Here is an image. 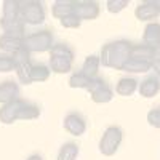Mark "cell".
Returning <instances> with one entry per match:
<instances>
[{"label":"cell","instance_id":"obj_1","mask_svg":"<svg viewBox=\"0 0 160 160\" xmlns=\"http://www.w3.org/2000/svg\"><path fill=\"white\" fill-rule=\"evenodd\" d=\"M130 51H131V43L128 40H115V42H111L102 47L99 61L106 68H114L122 71L123 64L130 58Z\"/></svg>","mask_w":160,"mask_h":160},{"label":"cell","instance_id":"obj_2","mask_svg":"<svg viewBox=\"0 0 160 160\" xmlns=\"http://www.w3.org/2000/svg\"><path fill=\"white\" fill-rule=\"evenodd\" d=\"M123 139V133L118 127H109L108 130L104 131V135L99 141V151L102 155L106 157H111L117 152L118 146L122 144Z\"/></svg>","mask_w":160,"mask_h":160},{"label":"cell","instance_id":"obj_3","mask_svg":"<svg viewBox=\"0 0 160 160\" xmlns=\"http://www.w3.org/2000/svg\"><path fill=\"white\" fill-rule=\"evenodd\" d=\"M19 18L22 22H29V24H40L45 21V11L43 7L40 5L38 2L32 0V2H22L21 3V13Z\"/></svg>","mask_w":160,"mask_h":160},{"label":"cell","instance_id":"obj_4","mask_svg":"<svg viewBox=\"0 0 160 160\" xmlns=\"http://www.w3.org/2000/svg\"><path fill=\"white\" fill-rule=\"evenodd\" d=\"M24 48L29 51H47L53 48V35L50 31L35 32L29 37H24Z\"/></svg>","mask_w":160,"mask_h":160},{"label":"cell","instance_id":"obj_5","mask_svg":"<svg viewBox=\"0 0 160 160\" xmlns=\"http://www.w3.org/2000/svg\"><path fill=\"white\" fill-rule=\"evenodd\" d=\"M87 90L91 93V99L95 102H109L114 96L112 90L108 87V83H106L101 77L91 78V82H90Z\"/></svg>","mask_w":160,"mask_h":160},{"label":"cell","instance_id":"obj_6","mask_svg":"<svg viewBox=\"0 0 160 160\" xmlns=\"http://www.w3.org/2000/svg\"><path fill=\"white\" fill-rule=\"evenodd\" d=\"M64 128L72 136H80L87 130V122L80 114H68L64 117Z\"/></svg>","mask_w":160,"mask_h":160},{"label":"cell","instance_id":"obj_7","mask_svg":"<svg viewBox=\"0 0 160 160\" xmlns=\"http://www.w3.org/2000/svg\"><path fill=\"white\" fill-rule=\"evenodd\" d=\"M26 101L22 99H15L11 102H7L3 104V108L0 109V122L3 123H13L18 120V114L21 111V108L24 106Z\"/></svg>","mask_w":160,"mask_h":160},{"label":"cell","instance_id":"obj_8","mask_svg":"<svg viewBox=\"0 0 160 160\" xmlns=\"http://www.w3.org/2000/svg\"><path fill=\"white\" fill-rule=\"evenodd\" d=\"M74 13L80 19H95L99 15V5L96 2H74Z\"/></svg>","mask_w":160,"mask_h":160},{"label":"cell","instance_id":"obj_9","mask_svg":"<svg viewBox=\"0 0 160 160\" xmlns=\"http://www.w3.org/2000/svg\"><path fill=\"white\" fill-rule=\"evenodd\" d=\"M157 16H158V5L152 0L138 5L136 8V18L139 21H154Z\"/></svg>","mask_w":160,"mask_h":160},{"label":"cell","instance_id":"obj_10","mask_svg":"<svg viewBox=\"0 0 160 160\" xmlns=\"http://www.w3.org/2000/svg\"><path fill=\"white\" fill-rule=\"evenodd\" d=\"M18 95H19V88L15 82H3V83H0V102H11V101H15L18 99Z\"/></svg>","mask_w":160,"mask_h":160},{"label":"cell","instance_id":"obj_11","mask_svg":"<svg viewBox=\"0 0 160 160\" xmlns=\"http://www.w3.org/2000/svg\"><path fill=\"white\" fill-rule=\"evenodd\" d=\"M151 68H152V61H144V59L128 58V61L123 64L122 71L130 72V74H141V72H148Z\"/></svg>","mask_w":160,"mask_h":160},{"label":"cell","instance_id":"obj_12","mask_svg":"<svg viewBox=\"0 0 160 160\" xmlns=\"http://www.w3.org/2000/svg\"><path fill=\"white\" fill-rule=\"evenodd\" d=\"M144 45L154 48L160 42V24L158 22H149L144 29Z\"/></svg>","mask_w":160,"mask_h":160},{"label":"cell","instance_id":"obj_13","mask_svg":"<svg viewBox=\"0 0 160 160\" xmlns=\"http://www.w3.org/2000/svg\"><path fill=\"white\" fill-rule=\"evenodd\" d=\"M21 13V3L19 2H13V0H8V2L3 3V16H2V22H11V21H18Z\"/></svg>","mask_w":160,"mask_h":160},{"label":"cell","instance_id":"obj_14","mask_svg":"<svg viewBox=\"0 0 160 160\" xmlns=\"http://www.w3.org/2000/svg\"><path fill=\"white\" fill-rule=\"evenodd\" d=\"M160 91V82L157 77H148L139 87V95L144 98H154Z\"/></svg>","mask_w":160,"mask_h":160},{"label":"cell","instance_id":"obj_15","mask_svg":"<svg viewBox=\"0 0 160 160\" xmlns=\"http://www.w3.org/2000/svg\"><path fill=\"white\" fill-rule=\"evenodd\" d=\"M136 88H138V82L135 78L133 77H123V78L118 80L115 91L120 96H131L133 93L136 91Z\"/></svg>","mask_w":160,"mask_h":160},{"label":"cell","instance_id":"obj_16","mask_svg":"<svg viewBox=\"0 0 160 160\" xmlns=\"http://www.w3.org/2000/svg\"><path fill=\"white\" fill-rule=\"evenodd\" d=\"M72 61L71 58H66V56H56V55H51V59H50V68L58 72V74H66L71 71V66H72Z\"/></svg>","mask_w":160,"mask_h":160},{"label":"cell","instance_id":"obj_17","mask_svg":"<svg viewBox=\"0 0 160 160\" xmlns=\"http://www.w3.org/2000/svg\"><path fill=\"white\" fill-rule=\"evenodd\" d=\"M24 47V38L19 37H13V35H2L0 37V48L7 50V51H13L15 53L16 50Z\"/></svg>","mask_w":160,"mask_h":160},{"label":"cell","instance_id":"obj_18","mask_svg":"<svg viewBox=\"0 0 160 160\" xmlns=\"http://www.w3.org/2000/svg\"><path fill=\"white\" fill-rule=\"evenodd\" d=\"M74 11V2L71 0H58V2L53 5V16L58 18V19H62Z\"/></svg>","mask_w":160,"mask_h":160},{"label":"cell","instance_id":"obj_19","mask_svg":"<svg viewBox=\"0 0 160 160\" xmlns=\"http://www.w3.org/2000/svg\"><path fill=\"white\" fill-rule=\"evenodd\" d=\"M152 56H154V51H152V48L148 47V45H135V47H131L130 58L144 59V61H152Z\"/></svg>","mask_w":160,"mask_h":160},{"label":"cell","instance_id":"obj_20","mask_svg":"<svg viewBox=\"0 0 160 160\" xmlns=\"http://www.w3.org/2000/svg\"><path fill=\"white\" fill-rule=\"evenodd\" d=\"M99 64H101L99 58L95 56V55H91V56H88V58L85 59L83 68H82V72H83L87 77H90V78H95L96 74H98V69H99Z\"/></svg>","mask_w":160,"mask_h":160},{"label":"cell","instance_id":"obj_21","mask_svg":"<svg viewBox=\"0 0 160 160\" xmlns=\"http://www.w3.org/2000/svg\"><path fill=\"white\" fill-rule=\"evenodd\" d=\"M77 157H78V146L75 142H66L58 154V160H77Z\"/></svg>","mask_w":160,"mask_h":160},{"label":"cell","instance_id":"obj_22","mask_svg":"<svg viewBox=\"0 0 160 160\" xmlns=\"http://www.w3.org/2000/svg\"><path fill=\"white\" fill-rule=\"evenodd\" d=\"M40 115V109L35 104H29L24 102V106L21 108L19 114H18V120H34Z\"/></svg>","mask_w":160,"mask_h":160},{"label":"cell","instance_id":"obj_23","mask_svg":"<svg viewBox=\"0 0 160 160\" xmlns=\"http://www.w3.org/2000/svg\"><path fill=\"white\" fill-rule=\"evenodd\" d=\"M50 77V69L45 64H35L31 69V82H45Z\"/></svg>","mask_w":160,"mask_h":160},{"label":"cell","instance_id":"obj_24","mask_svg":"<svg viewBox=\"0 0 160 160\" xmlns=\"http://www.w3.org/2000/svg\"><path fill=\"white\" fill-rule=\"evenodd\" d=\"M90 82H91V78L87 77L82 71L75 72V74L71 77V80H69V83H71L72 88H88Z\"/></svg>","mask_w":160,"mask_h":160},{"label":"cell","instance_id":"obj_25","mask_svg":"<svg viewBox=\"0 0 160 160\" xmlns=\"http://www.w3.org/2000/svg\"><path fill=\"white\" fill-rule=\"evenodd\" d=\"M31 69H32V64H31V62L16 66V74H18V78H19V82H21L22 85L32 83V82H31Z\"/></svg>","mask_w":160,"mask_h":160},{"label":"cell","instance_id":"obj_26","mask_svg":"<svg viewBox=\"0 0 160 160\" xmlns=\"http://www.w3.org/2000/svg\"><path fill=\"white\" fill-rule=\"evenodd\" d=\"M13 61H15V66H21V64H28L31 62V51L28 48H19L13 53Z\"/></svg>","mask_w":160,"mask_h":160},{"label":"cell","instance_id":"obj_27","mask_svg":"<svg viewBox=\"0 0 160 160\" xmlns=\"http://www.w3.org/2000/svg\"><path fill=\"white\" fill-rule=\"evenodd\" d=\"M80 22H82V19H80L75 13L72 11L71 15H68L66 18H62L61 19V24L64 26V28H69V29H74V28H78L80 26Z\"/></svg>","mask_w":160,"mask_h":160},{"label":"cell","instance_id":"obj_28","mask_svg":"<svg viewBox=\"0 0 160 160\" xmlns=\"http://www.w3.org/2000/svg\"><path fill=\"white\" fill-rule=\"evenodd\" d=\"M13 69H16L13 58L0 55V72H10V71H13Z\"/></svg>","mask_w":160,"mask_h":160},{"label":"cell","instance_id":"obj_29","mask_svg":"<svg viewBox=\"0 0 160 160\" xmlns=\"http://www.w3.org/2000/svg\"><path fill=\"white\" fill-rule=\"evenodd\" d=\"M127 5H128L127 0H109L108 2V10L111 13H118V11H122Z\"/></svg>","mask_w":160,"mask_h":160},{"label":"cell","instance_id":"obj_30","mask_svg":"<svg viewBox=\"0 0 160 160\" xmlns=\"http://www.w3.org/2000/svg\"><path fill=\"white\" fill-rule=\"evenodd\" d=\"M148 122H149L152 127H155V128L160 130V108H158V109H152V111L148 114Z\"/></svg>","mask_w":160,"mask_h":160},{"label":"cell","instance_id":"obj_31","mask_svg":"<svg viewBox=\"0 0 160 160\" xmlns=\"http://www.w3.org/2000/svg\"><path fill=\"white\" fill-rule=\"evenodd\" d=\"M152 51H154V56H152V61H160V42L152 48Z\"/></svg>","mask_w":160,"mask_h":160},{"label":"cell","instance_id":"obj_32","mask_svg":"<svg viewBox=\"0 0 160 160\" xmlns=\"http://www.w3.org/2000/svg\"><path fill=\"white\" fill-rule=\"evenodd\" d=\"M152 69L157 72V75L160 77V61H152Z\"/></svg>","mask_w":160,"mask_h":160},{"label":"cell","instance_id":"obj_33","mask_svg":"<svg viewBox=\"0 0 160 160\" xmlns=\"http://www.w3.org/2000/svg\"><path fill=\"white\" fill-rule=\"evenodd\" d=\"M26 160H43L42 157H40L38 154H34V155H31V157H28V158H26Z\"/></svg>","mask_w":160,"mask_h":160},{"label":"cell","instance_id":"obj_34","mask_svg":"<svg viewBox=\"0 0 160 160\" xmlns=\"http://www.w3.org/2000/svg\"><path fill=\"white\" fill-rule=\"evenodd\" d=\"M157 5H158V15H160V0H158V2H157Z\"/></svg>","mask_w":160,"mask_h":160}]
</instances>
